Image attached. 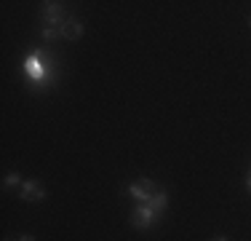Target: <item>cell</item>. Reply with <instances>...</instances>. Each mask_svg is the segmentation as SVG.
Listing matches in <instances>:
<instances>
[{
	"instance_id": "cell-1",
	"label": "cell",
	"mask_w": 251,
	"mask_h": 241,
	"mask_svg": "<svg viewBox=\"0 0 251 241\" xmlns=\"http://www.w3.org/2000/svg\"><path fill=\"white\" fill-rule=\"evenodd\" d=\"M25 72H27V78L38 89H46L51 81H56V72H53L51 64H46V59H43V54H40V51L38 54H29V57H27Z\"/></svg>"
},
{
	"instance_id": "cell-2",
	"label": "cell",
	"mask_w": 251,
	"mask_h": 241,
	"mask_svg": "<svg viewBox=\"0 0 251 241\" xmlns=\"http://www.w3.org/2000/svg\"><path fill=\"white\" fill-rule=\"evenodd\" d=\"M70 19H73V14H67L64 5L56 3V0H46L43 8H40V24H43V27H59L62 30Z\"/></svg>"
},
{
	"instance_id": "cell-3",
	"label": "cell",
	"mask_w": 251,
	"mask_h": 241,
	"mask_svg": "<svg viewBox=\"0 0 251 241\" xmlns=\"http://www.w3.org/2000/svg\"><path fill=\"white\" fill-rule=\"evenodd\" d=\"M158 212L150 207L147 201H142V204H136L134 207V212H131V225L136 228V231H150L152 225H158Z\"/></svg>"
},
{
	"instance_id": "cell-4",
	"label": "cell",
	"mask_w": 251,
	"mask_h": 241,
	"mask_svg": "<svg viewBox=\"0 0 251 241\" xmlns=\"http://www.w3.org/2000/svg\"><path fill=\"white\" fill-rule=\"evenodd\" d=\"M155 190H158V188H155V182H152L150 177H139L134 185H128V188H126V196L134 198L136 204H142V201H150Z\"/></svg>"
},
{
	"instance_id": "cell-5",
	"label": "cell",
	"mask_w": 251,
	"mask_h": 241,
	"mask_svg": "<svg viewBox=\"0 0 251 241\" xmlns=\"http://www.w3.org/2000/svg\"><path fill=\"white\" fill-rule=\"evenodd\" d=\"M19 198L22 201H29V204H35V201H46V188L40 182H35V180H27V182H22V190H19Z\"/></svg>"
},
{
	"instance_id": "cell-6",
	"label": "cell",
	"mask_w": 251,
	"mask_h": 241,
	"mask_svg": "<svg viewBox=\"0 0 251 241\" xmlns=\"http://www.w3.org/2000/svg\"><path fill=\"white\" fill-rule=\"evenodd\" d=\"M83 32H86V27H83L77 19H70V22L62 27V38H67V40H80Z\"/></svg>"
},
{
	"instance_id": "cell-7",
	"label": "cell",
	"mask_w": 251,
	"mask_h": 241,
	"mask_svg": "<svg viewBox=\"0 0 251 241\" xmlns=\"http://www.w3.org/2000/svg\"><path fill=\"white\" fill-rule=\"evenodd\" d=\"M147 204H150V207H152L158 214H163V212H166V207H169V190H155V193H152V198H150Z\"/></svg>"
},
{
	"instance_id": "cell-8",
	"label": "cell",
	"mask_w": 251,
	"mask_h": 241,
	"mask_svg": "<svg viewBox=\"0 0 251 241\" xmlns=\"http://www.w3.org/2000/svg\"><path fill=\"white\" fill-rule=\"evenodd\" d=\"M59 35H62V30H59V27H40V38H43V43H46V46L56 43Z\"/></svg>"
},
{
	"instance_id": "cell-9",
	"label": "cell",
	"mask_w": 251,
	"mask_h": 241,
	"mask_svg": "<svg viewBox=\"0 0 251 241\" xmlns=\"http://www.w3.org/2000/svg\"><path fill=\"white\" fill-rule=\"evenodd\" d=\"M16 185H22V174L19 172H8L3 177V188L8 190V188H16Z\"/></svg>"
},
{
	"instance_id": "cell-10",
	"label": "cell",
	"mask_w": 251,
	"mask_h": 241,
	"mask_svg": "<svg viewBox=\"0 0 251 241\" xmlns=\"http://www.w3.org/2000/svg\"><path fill=\"white\" fill-rule=\"evenodd\" d=\"M16 241H38V239H35V236H32V233H22V236H19V239H16Z\"/></svg>"
},
{
	"instance_id": "cell-11",
	"label": "cell",
	"mask_w": 251,
	"mask_h": 241,
	"mask_svg": "<svg viewBox=\"0 0 251 241\" xmlns=\"http://www.w3.org/2000/svg\"><path fill=\"white\" fill-rule=\"evenodd\" d=\"M246 190L251 193V174H246Z\"/></svg>"
},
{
	"instance_id": "cell-12",
	"label": "cell",
	"mask_w": 251,
	"mask_h": 241,
	"mask_svg": "<svg viewBox=\"0 0 251 241\" xmlns=\"http://www.w3.org/2000/svg\"><path fill=\"white\" fill-rule=\"evenodd\" d=\"M214 241H230V239H227V236H217V239H214Z\"/></svg>"
},
{
	"instance_id": "cell-13",
	"label": "cell",
	"mask_w": 251,
	"mask_h": 241,
	"mask_svg": "<svg viewBox=\"0 0 251 241\" xmlns=\"http://www.w3.org/2000/svg\"><path fill=\"white\" fill-rule=\"evenodd\" d=\"M249 27H251V16H249Z\"/></svg>"
},
{
	"instance_id": "cell-14",
	"label": "cell",
	"mask_w": 251,
	"mask_h": 241,
	"mask_svg": "<svg viewBox=\"0 0 251 241\" xmlns=\"http://www.w3.org/2000/svg\"><path fill=\"white\" fill-rule=\"evenodd\" d=\"M249 174H251V169H249Z\"/></svg>"
}]
</instances>
